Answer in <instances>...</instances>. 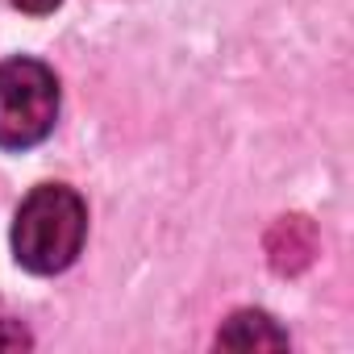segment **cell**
<instances>
[{"mask_svg":"<svg viewBox=\"0 0 354 354\" xmlns=\"http://www.w3.org/2000/svg\"><path fill=\"white\" fill-rule=\"evenodd\" d=\"M88 238V209L80 192L67 184H42L34 188L13 221V254L34 275H59L67 271Z\"/></svg>","mask_w":354,"mask_h":354,"instance_id":"6da1fadb","label":"cell"},{"mask_svg":"<svg viewBox=\"0 0 354 354\" xmlns=\"http://www.w3.org/2000/svg\"><path fill=\"white\" fill-rule=\"evenodd\" d=\"M59 117V80L38 59L0 63V150L38 146Z\"/></svg>","mask_w":354,"mask_h":354,"instance_id":"7a4b0ae2","label":"cell"},{"mask_svg":"<svg viewBox=\"0 0 354 354\" xmlns=\"http://www.w3.org/2000/svg\"><path fill=\"white\" fill-rule=\"evenodd\" d=\"M313 259H317V225L308 217L292 213L267 230V263L279 275H300Z\"/></svg>","mask_w":354,"mask_h":354,"instance_id":"3957f363","label":"cell"},{"mask_svg":"<svg viewBox=\"0 0 354 354\" xmlns=\"http://www.w3.org/2000/svg\"><path fill=\"white\" fill-rule=\"evenodd\" d=\"M217 346L225 350H283L288 346V333L259 308H242L234 313L221 333H217Z\"/></svg>","mask_w":354,"mask_h":354,"instance_id":"277c9868","label":"cell"},{"mask_svg":"<svg viewBox=\"0 0 354 354\" xmlns=\"http://www.w3.org/2000/svg\"><path fill=\"white\" fill-rule=\"evenodd\" d=\"M9 5H17L21 13H34V17H42V13H55L63 0H9Z\"/></svg>","mask_w":354,"mask_h":354,"instance_id":"5b68a950","label":"cell"}]
</instances>
